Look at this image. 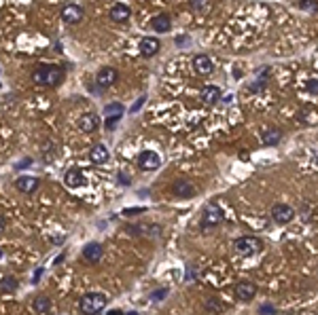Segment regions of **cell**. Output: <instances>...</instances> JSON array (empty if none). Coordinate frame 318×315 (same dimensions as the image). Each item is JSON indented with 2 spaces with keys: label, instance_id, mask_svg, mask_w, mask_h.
<instances>
[{
  "label": "cell",
  "instance_id": "cell-1",
  "mask_svg": "<svg viewBox=\"0 0 318 315\" xmlns=\"http://www.w3.org/2000/svg\"><path fill=\"white\" fill-rule=\"evenodd\" d=\"M106 305H108V296H106V294L89 292V294H85V296L81 298L79 309H81L83 315H100L102 311L106 309Z\"/></svg>",
  "mask_w": 318,
  "mask_h": 315
},
{
  "label": "cell",
  "instance_id": "cell-2",
  "mask_svg": "<svg viewBox=\"0 0 318 315\" xmlns=\"http://www.w3.org/2000/svg\"><path fill=\"white\" fill-rule=\"evenodd\" d=\"M32 81L36 85H45V87H55L57 83L62 81V68L57 66H47V63H41L34 74H32Z\"/></svg>",
  "mask_w": 318,
  "mask_h": 315
},
{
  "label": "cell",
  "instance_id": "cell-3",
  "mask_svg": "<svg viewBox=\"0 0 318 315\" xmlns=\"http://www.w3.org/2000/svg\"><path fill=\"white\" fill-rule=\"evenodd\" d=\"M233 250L238 252V256L242 258H248V256H254L263 250V241L259 237H252V235H244V237H238L233 241Z\"/></svg>",
  "mask_w": 318,
  "mask_h": 315
},
{
  "label": "cell",
  "instance_id": "cell-4",
  "mask_svg": "<svg viewBox=\"0 0 318 315\" xmlns=\"http://www.w3.org/2000/svg\"><path fill=\"white\" fill-rule=\"evenodd\" d=\"M223 218H225L223 216V210L216 203H210L202 214V227L204 229H214V227H219V224L223 222Z\"/></svg>",
  "mask_w": 318,
  "mask_h": 315
},
{
  "label": "cell",
  "instance_id": "cell-5",
  "mask_svg": "<svg viewBox=\"0 0 318 315\" xmlns=\"http://www.w3.org/2000/svg\"><path fill=\"white\" fill-rule=\"evenodd\" d=\"M121 117H123V104H121V102H113V104H108L104 108V127L108 131H113L114 127H117Z\"/></svg>",
  "mask_w": 318,
  "mask_h": 315
},
{
  "label": "cell",
  "instance_id": "cell-6",
  "mask_svg": "<svg viewBox=\"0 0 318 315\" xmlns=\"http://www.w3.org/2000/svg\"><path fill=\"white\" fill-rule=\"evenodd\" d=\"M136 165L142 171H153V169H157V167L161 165V159H159V155L157 152H153V150H142L138 155V159H136Z\"/></svg>",
  "mask_w": 318,
  "mask_h": 315
},
{
  "label": "cell",
  "instance_id": "cell-7",
  "mask_svg": "<svg viewBox=\"0 0 318 315\" xmlns=\"http://www.w3.org/2000/svg\"><path fill=\"white\" fill-rule=\"evenodd\" d=\"M272 218H273V222H278V224H289L293 218H295V210L286 203H276L272 208Z\"/></svg>",
  "mask_w": 318,
  "mask_h": 315
},
{
  "label": "cell",
  "instance_id": "cell-8",
  "mask_svg": "<svg viewBox=\"0 0 318 315\" xmlns=\"http://www.w3.org/2000/svg\"><path fill=\"white\" fill-rule=\"evenodd\" d=\"M117 76H119V72H117V70H114L113 66H104V68H100L98 76H95V89H106V87L114 85Z\"/></svg>",
  "mask_w": 318,
  "mask_h": 315
},
{
  "label": "cell",
  "instance_id": "cell-9",
  "mask_svg": "<svg viewBox=\"0 0 318 315\" xmlns=\"http://www.w3.org/2000/svg\"><path fill=\"white\" fill-rule=\"evenodd\" d=\"M62 21L64 23H68V25H74V23H81V19H83V9L79 4H64L62 6Z\"/></svg>",
  "mask_w": 318,
  "mask_h": 315
},
{
  "label": "cell",
  "instance_id": "cell-10",
  "mask_svg": "<svg viewBox=\"0 0 318 315\" xmlns=\"http://www.w3.org/2000/svg\"><path fill=\"white\" fill-rule=\"evenodd\" d=\"M254 294H257V286H254L252 281H240V284L235 286V298H238L240 303H250L254 298Z\"/></svg>",
  "mask_w": 318,
  "mask_h": 315
},
{
  "label": "cell",
  "instance_id": "cell-11",
  "mask_svg": "<svg viewBox=\"0 0 318 315\" xmlns=\"http://www.w3.org/2000/svg\"><path fill=\"white\" fill-rule=\"evenodd\" d=\"M172 192H174V197H178V199H191V197H195V186L187 182V180H176V182L172 184Z\"/></svg>",
  "mask_w": 318,
  "mask_h": 315
},
{
  "label": "cell",
  "instance_id": "cell-12",
  "mask_svg": "<svg viewBox=\"0 0 318 315\" xmlns=\"http://www.w3.org/2000/svg\"><path fill=\"white\" fill-rule=\"evenodd\" d=\"M108 15H111V19L114 23H125L127 19L132 17V9L123 2H117L114 6H111V13H108Z\"/></svg>",
  "mask_w": 318,
  "mask_h": 315
},
{
  "label": "cell",
  "instance_id": "cell-13",
  "mask_svg": "<svg viewBox=\"0 0 318 315\" xmlns=\"http://www.w3.org/2000/svg\"><path fill=\"white\" fill-rule=\"evenodd\" d=\"M17 189L19 192H23V195H32L38 186H41V180H38L36 176H22V178H17Z\"/></svg>",
  "mask_w": 318,
  "mask_h": 315
},
{
  "label": "cell",
  "instance_id": "cell-14",
  "mask_svg": "<svg viewBox=\"0 0 318 315\" xmlns=\"http://www.w3.org/2000/svg\"><path fill=\"white\" fill-rule=\"evenodd\" d=\"M102 254H104V250H102L100 243H87L85 248H83V258H85L89 265H95L98 260H102Z\"/></svg>",
  "mask_w": 318,
  "mask_h": 315
},
{
  "label": "cell",
  "instance_id": "cell-15",
  "mask_svg": "<svg viewBox=\"0 0 318 315\" xmlns=\"http://www.w3.org/2000/svg\"><path fill=\"white\" fill-rule=\"evenodd\" d=\"M98 127H100V119H98V114H93V112H87L79 119V129L85 133H93Z\"/></svg>",
  "mask_w": 318,
  "mask_h": 315
},
{
  "label": "cell",
  "instance_id": "cell-16",
  "mask_svg": "<svg viewBox=\"0 0 318 315\" xmlns=\"http://www.w3.org/2000/svg\"><path fill=\"white\" fill-rule=\"evenodd\" d=\"M159 49H161V42H159L157 38H153V36H144L142 41H140V53H142L144 57H153Z\"/></svg>",
  "mask_w": 318,
  "mask_h": 315
},
{
  "label": "cell",
  "instance_id": "cell-17",
  "mask_svg": "<svg viewBox=\"0 0 318 315\" xmlns=\"http://www.w3.org/2000/svg\"><path fill=\"white\" fill-rule=\"evenodd\" d=\"M89 159H91V163H95V165H104L106 161L111 159V152H108L104 144H95V146H91V150H89Z\"/></svg>",
  "mask_w": 318,
  "mask_h": 315
},
{
  "label": "cell",
  "instance_id": "cell-18",
  "mask_svg": "<svg viewBox=\"0 0 318 315\" xmlns=\"http://www.w3.org/2000/svg\"><path fill=\"white\" fill-rule=\"evenodd\" d=\"M212 62H210V57L208 55H195L193 57V70L197 74H202V76H208V74H212Z\"/></svg>",
  "mask_w": 318,
  "mask_h": 315
},
{
  "label": "cell",
  "instance_id": "cell-19",
  "mask_svg": "<svg viewBox=\"0 0 318 315\" xmlns=\"http://www.w3.org/2000/svg\"><path fill=\"white\" fill-rule=\"evenodd\" d=\"M151 25L157 34H165V32H170L172 19H170V15H165V13H159V15H155L151 19Z\"/></svg>",
  "mask_w": 318,
  "mask_h": 315
},
{
  "label": "cell",
  "instance_id": "cell-20",
  "mask_svg": "<svg viewBox=\"0 0 318 315\" xmlns=\"http://www.w3.org/2000/svg\"><path fill=\"white\" fill-rule=\"evenodd\" d=\"M64 184H66L68 189H81V186L85 184V176H83V171H79V169H70V171H66V176H64Z\"/></svg>",
  "mask_w": 318,
  "mask_h": 315
},
{
  "label": "cell",
  "instance_id": "cell-21",
  "mask_svg": "<svg viewBox=\"0 0 318 315\" xmlns=\"http://www.w3.org/2000/svg\"><path fill=\"white\" fill-rule=\"evenodd\" d=\"M280 140H282V131H280L278 127H270V129H265L261 133V142L265 146H276Z\"/></svg>",
  "mask_w": 318,
  "mask_h": 315
},
{
  "label": "cell",
  "instance_id": "cell-22",
  "mask_svg": "<svg viewBox=\"0 0 318 315\" xmlns=\"http://www.w3.org/2000/svg\"><path fill=\"white\" fill-rule=\"evenodd\" d=\"M202 100L206 102V104H216V102L221 100V89L216 85H206L202 89Z\"/></svg>",
  "mask_w": 318,
  "mask_h": 315
},
{
  "label": "cell",
  "instance_id": "cell-23",
  "mask_svg": "<svg viewBox=\"0 0 318 315\" xmlns=\"http://www.w3.org/2000/svg\"><path fill=\"white\" fill-rule=\"evenodd\" d=\"M32 307H34V311H36V313H47V311L51 309V300H49L47 296H43V294H41V296H36V298H34V305H32Z\"/></svg>",
  "mask_w": 318,
  "mask_h": 315
},
{
  "label": "cell",
  "instance_id": "cell-24",
  "mask_svg": "<svg viewBox=\"0 0 318 315\" xmlns=\"http://www.w3.org/2000/svg\"><path fill=\"white\" fill-rule=\"evenodd\" d=\"M204 307H206V309L210 311V313H223V309H225V307H223V303L219 298H214V296H210V298H206V303H204Z\"/></svg>",
  "mask_w": 318,
  "mask_h": 315
},
{
  "label": "cell",
  "instance_id": "cell-25",
  "mask_svg": "<svg viewBox=\"0 0 318 315\" xmlns=\"http://www.w3.org/2000/svg\"><path fill=\"white\" fill-rule=\"evenodd\" d=\"M0 288H2L4 292H15L17 290V281L11 277V275H6V277H2V281H0Z\"/></svg>",
  "mask_w": 318,
  "mask_h": 315
},
{
  "label": "cell",
  "instance_id": "cell-26",
  "mask_svg": "<svg viewBox=\"0 0 318 315\" xmlns=\"http://www.w3.org/2000/svg\"><path fill=\"white\" fill-rule=\"evenodd\" d=\"M299 9L310 11V13H318V0H299Z\"/></svg>",
  "mask_w": 318,
  "mask_h": 315
},
{
  "label": "cell",
  "instance_id": "cell-27",
  "mask_svg": "<svg viewBox=\"0 0 318 315\" xmlns=\"http://www.w3.org/2000/svg\"><path fill=\"white\" fill-rule=\"evenodd\" d=\"M265 87H267V70H263V72L259 74V79L252 83V89H254V91H263Z\"/></svg>",
  "mask_w": 318,
  "mask_h": 315
},
{
  "label": "cell",
  "instance_id": "cell-28",
  "mask_svg": "<svg viewBox=\"0 0 318 315\" xmlns=\"http://www.w3.org/2000/svg\"><path fill=\"white\" fill-rule=\"evenodd\" d=\"M210 6V0H193V9L195 13H206Z\"/></svg>",
  "mask_w": 318,
  "mask_h": 315
},
{
  "label": "cell",
  "instance_id": "cell-29",
  "mask_svg": "<svg viewBox=\"0 0 318 315\" xmlns=\"http://www.w3.org/2000/svg\"><path fill=\"white\" fill-rule=\"evenodd\" d=\"M276 307H273L272 303H263L259 307V315H276Z\"/></svg>",
  "mask_w": 318,
  "mask_h": 315
},
{
  "label": "cell",
  "instance_id": "cell-30",
  "mask_svg": "<svg viewBox=\"0 0 318 315\" xmlns=\"http://www.w3.org/2000/svg\"><path fill=\"white\" fill-rule=\"evenodd\" d=\"M305 91H310V93H318V79H310L308 83H305Z\"/></svg>",
  "mask_w": 318,
  "mask_h": 315
},
{
  "label": "cell",
  "instance_id": "cell-31",
  "mask_svg": "<svg viewBox=\"0 0 318 315\" xmlns=\"http://www.w3.org/2000/svg\"><path fill=\"white\" fill-rule=\"evenodd\" d=\"M165 294H168V290H165V288H159V290H155V292L151 294V298H153V300H163Z\"/></svg>",
  "mask_w": 318,
  "mask_h": 315
},
{
  "label": "cell",
  "instance_id": "cell-32",
  "mask_svg": "<svg viewBox=\"0 0 318 315\" xmlns=\"http://www.w3.org/2000/svg\"><path fill=\"white\" fill-rule=\"evenodd\" d=\"M144 100H146V98H144V95H142V98H140L138 102H134V106L130 108V112H132V114H136V112L140 110V106H142V104H144Z\"/></svg>",
  "mask_w": 318,
  "mask_h": 315
},
{
  "label": "cell",
  "instance_id": "cell-33",
  "mask_svg": "<svg viewBox=\"0 0 318 315\" xmlns=\"http://www.w3.org/2000/svg\"><path fill=\"white\" fill-rule=\"evenodd\" d=\"M142 211H144V208H127L123 214L125 216H134V214H142Z\"/></svg>",
  "mask_w": 318,
  "mask_h": 315
},
{
  "label": "cell",
  "instance_id": "cell-34",
  "mask_svg": "<svg viewBox=\"0 0 318 315\" xmlns=\"http://www.w3.org/2000/svg\"><path fill=\"white\" fill-rule=\"evenodd\" d=\"M117 180H119L121 184H125V186L130 184V178H125V173H119V178H117Z\"/></svg>",
  "mask_w": 318,
  "mask_h": 315
},
{
  "label": "cell",
  "instance_id": "cell-35",
  "mask_svg": "<svg viewBox=\"0 0 318 315\" xmlns=\"http://www.w3.org/2000/svg\"><path fill=\"white\" fill-rule=\"evenodd\" d=\"M41 275H43V269H36V273H34V277H32V284H36L38 279H41Z\"/></svg>",
  "mask_w": 318,
  "mask_h": 315
},
{
  "label": "cell",
  "instance_id": "cell-36",
  "mask_svg": "<svg viewBox=\"0 0 318 315\" xmlns=\"http://www.w3.org/2000/svg\"><path fill=\"white\" fill-rule=\"evenodd\" d=\"M30 163H32V159H25V161H22V163L17 165V169H25V167H28Z\"/></svg>",
  "mask_w": 318,
  "mask_h": 315
},
{
  "label": "cell",
  "instance_id": "cell-37",
  "mask_svg": "<svg viewBox=\"0 0 318 315\" xmlns=\"http://www.w3.org/2000/svg\"><path fill=\"white\" fill-rule=\"evenodd\" d=\"M4 224H6V222H4V218L0 216V233H2V231H4Z\"/></svg>",
  "mask_w": 318,
  "mask_h": 315
},
{
  "label": "cell",
  "instance_id": "cell-38",
  "mask_svg": "<svg viewBox=\"0 0 318 315\" xmlns=\"http://www.w3.org/2000/svg\"><path fill=\"white\" fill-rule=\"evenodd\" d=\"M108 313H111V315H125L123 311H119V309H114V311H108Z\"/></svg>",
  "mask_w": 318,
  "mask_h": 315
},
{
  "label": "cell",
  "instance_id": "cell-39",
  "mask_svg": "<svg viewBox=\"0 0 318 315\" xmlns=\"http://www.w3.org/2000/svg\"><path fill=\"white\" fill-rule=\"evenodd\" d=\"M127 315H138V313H136V311H132V313H127Z\"/></svg>",
  "mask_w": 318,
  "mask_h": 315
}]
</instances>
